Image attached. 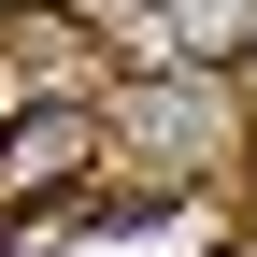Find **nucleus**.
Returning <instances> with one entry per match:
<instances>
[{"mask_svg": "<svg viewBox=\"0 0 257 257\" xmlns=\"http://www.w3.org/2000/svg\"><path fill=\"white\" fill-rule=\"evenodd\" d=\"M100 100H29L15 128H0V243L29 229V214H57V200H86L100 186Z\"/></svg>", "mask_w": 257, "mask_h": 257, "instance_id": "f257e3e1", "label": "nucleus"}, {"mask_svg": "<svg viewBox=\"0 0 257 257\" xmlns=\"http://www.w3.org/2000/svg\"><path fill=\"white\" fill-rule=\"evenodd\" d=\"M0 15H29V0H0Z\"/></svg>", "mask_w": 257, "mask_h": 257, "instance_id": "f03ea898", "label": "nucleus"}, {"mask_svg": "<svg viewBox=\"0 0 257 257\" xmlns=\"http://www.w3.org/2000/svg\"><path fill=\"white\" fill-rule=\"evenodd\" d=\"M243 186H257V157H243Z\"/></svg>", "mask_w": 257, "mask_h": 257, "instance_id": "7ed1b4c3", "label": "nucleus"}]
</instances>
